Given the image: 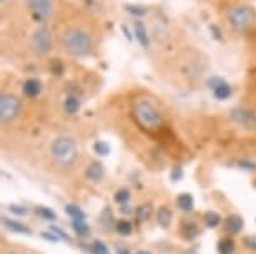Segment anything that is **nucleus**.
I'll use <instances>...</instances> for the list:
<instances>
[{
	"instance_id": "obj_1",
	"label": "nucleus",
	"mask_w": 256,
	"mask_h": 254,
	"mask_svg": "<svg viewBox=\"0 0 256 254\" xmlns=\"http://www.w3.org/2000/svg\"><path fill=\"white\" fill-rule=\"evenodd\" d=\"M60 44L72 57H77V59L89 57L94 50V40L90 33L77 27L66 28L60 33Z\"/></svg>"
},
{
	"instance_id": "obj_2",
	"label": "nucleus",
	"mask_w": 256,
	"mask_h": 254,
	"mask_svg": "<svg viewBox=\"0 0 256 254\" xmlns=\"http://www.w3.org/2000/svg\"><path fill=\"white\" fill-rule=\"evenodd\" d=\"M134 119L146 131H158L162 126V114L149 99H138L132 105Z\"/></svg>"
},
{
	"instance_id": "obj_3",
	"label": "nucleus",
	"mask_w": 256,
	"mask_h": 254,
	"mask_svg": "<svg viewBox=\"0 0 256 254\" xmlns=\"http://www.w3.org/2000/svg\"><path fill=\"white\" fill-rule=\"evenodd\" d=\"M50 154L60 166H72L77 161V144L72 137H57L50 144Z\"/></svg>"
},
{
	"instance_id": "obj_4",
	"label": "nucleus",
	"mask_w": 256,
	"mask_h": 254,
	"mask_svg": "<svg viewBox=\"0 0 256 254\" xmlns=\"http://www.w3.org/2000/svg\"><path fill=\"white\" fill-rule=\"evenodd\" d=\"M228 23L236 33L248 32L256 22V13L250 5H234L228 10Z\"/></svg>"
},
{
	"instance_id": "obj_5",
	"label": "nucleus",
	"mask_w": 256,
	"mask_h": 254,
	"mask_svg": "<svg viewBox=\"0 0 256 254\" xmlns=\"http://www.w3.org/2000/svg\"><path fill=\"white\" fill-rule=\"evenodd\" d=\"M30 49L36 55L46 57L49 55L52 49H54V40H52V33L47 28V25H38L36 30L30 33Z\"/></svg>"
},
{
	"instance_id": "obj_6",
	"label": "nucleus",
	"mask_w": 256,
	"mask_h": 254,
	"mask_svg": "<svg viewBox=\"0 0 256 254\" xmlns=\"http://www.w3.org/2000/svg\"><path fill=\"white\" fill-rule=\"evenodd\" d=\"M27 10L40 25H46L54 15V0H26Z\"/></svg>"
},
{
	"instance_id": "obj_7",
	"label": "nucleus",
	"mask_w": 256,
	"mask_h": 254,
	"mask_svg": "<svg viewBox=\"0 0 256 254\" xmlns=\"http://www.w3.org/2000/svg\"><path fill=\"white\" fill-rule=\"evenodd\" d=\"M22 109V100L14 94H2L0 97V121L2 124H10L18 117Z\"/></svg>"
},
{
	"instance_id": "obj_8",
	"label": "nucleus",
	"mask_w": 256,
	"mask_h": 254,
	"mask_svg": "<svg viewBox=\"0 0 256 254\" xmlns=\"http://www.w3.org/2000/svg\"><path fill=\"white\" fill-rule=\"evenodd\" d=\"M230 119L233 124L246 129V131H256V114L248 107L236 105L230 111Z\"/></svg>"
},
{
	"instance_id": "obj_9",
	"label": "nucleus",
	"mask_w": 256,
	"mask_h": 254,
	"mask_svg": "<svg viewBox=\"0 0 256 254\" xmlns=\"http://www.w3.org/2000/svg\"><path fill=\"white\" fill-rule=\"evenodd\" d=\"M208 87L212 90L214 97L218 100H226L231 97L233 90H231V85L228 82H224L221 77H211L208 79Z\"/></svg>"
},
{
	"instance_id": "obj_10",
	"label": "nucleus",
	"mask_w": 256,
	"mask_h": 254,
	"mask_svg": "<svg viewBox=\"0 0 256 254\" xmlns=\"http://www.w3.org/2000/svg\"><path fill=\"white\" fill-rule=\"evenodd\" d=\"M243 228H244V221L240 214H230L224 219V231L228 234H238L243 231Z\"/></svg>"
},
{
	"instance_id": "obj_11",
	"label": "nucleus",
	"mask_w": 256,
	"mask_h": 254,
	"mask_svg": "<svg viewBox=\"0 0 256 254\" xmlns=\"http://www.w3.org/2000/svg\"><path fill=\"white\" fill-rule=\"evenodd\" d=\"M86 177L89 181H94V183H99L104 177V164L99 161H92L90 164L86 167Z\"/></svg>"
},
{
	"instance_id": "obj_12",
	"label": "nucleus",
	"mask_w": 256,
	"mask_h": 254,
	"mask_svg": "<svg viewBox=\"0 0 256 254\" xmlns=\"http://www.w3.org/2000/svg\"><path fill=\"white\" fill-rule=\"evenodd\" d=\"M2 224L6 226L8 231L16 233V234H26V236H30L32 234V229L24 223H18V221H14V219H8L4 216L2 218Z\"/></svg>"
},
{
	"instance_id": "obj_13",
	"label": "nucleus",
	"mask_w": 256,
	"mask_h": 254,
	"mask_svg": "<svg viewBox=\"0 0 256 254\" xmlns=\"http://www.w3.org/2000/svg\"><path fill=\"white\" fill-rule=\"evenodd\" d=\"M24 95L28 99H34V97H37L38 94L42 92V82L40 80H37V79H28L24 82Z\"/></svg>"
},
{
	"instance_id": "obj_14",
	"label": "nucleus",
	"mask_w": 256,
	"mask_h": 254,
	"mask_svg": "<svg viewBox=\"0 0 256 254\" xmlns=\"http://www.w3.org/2000/svg\"><path fill=\"white\" fill-rule=\"evenodd\" d=\"M156 219H158V224L161 226L162 229H168L171 226V221H172V211L168 208V206H161L158 209V214H156Z\"/></svg>"
},
{
	"instance_id": "obj_15",
	"label": "nucleus",
	"mask_w": 256,
	"mask_h": 254,
	"mask_svg": "<svg viewBox=\"0 0 256 254\" xmlns=\"http://www.w3.org/2000/svg\"><path fill=\"white\" fill-rule=\"evenodd\" d=\"M134 33H136V39L139 40L142 49H149V35H148V30L144 27V23L141 20H136L134 22Z\"/></svg>"
},
{
	"instance_id": "obj_16",
	"label": "nucleus",
	"mask_w": 256,
	"mask_h": 254,
	"mask_svg": "<svg viewBox=\"0 0 256 254\" xmlns=\"http://www.w3.org/2000/svg\"><path fill=\"white\" fill-rule=\"evenodd\" d=\"M201 234V229L196 226L194 223H191V221H186V223H182V226H181V236L186 239V241H192V239H196L198 236Z\"/></svg>"
},
{
	"instance_id": "obj_17",
	"label": "nucleus",
	"mask_w": 256,
	"mask_h": 254,
	"mask_svg": "<svg viewBox=\"0 0 256 254\" xmlns=\"http://www.w3.org/2000/svg\"><path fill=\"white\" fill-rule=\"evenodd\" d=\"M176 204H178V208L181 211H184V213H191L192 208H194V199H192V196L190 193H182L178 196Z\"/></svg>"
},
{
	"instance_id": "obj_18",
	"label": "nucleus",
	"mask_w": 256,
	"mask_h": 254,
	"mask_svg": "<svg viewBox=\"0 0 256 254\" xmlns=\"http://www.w3.org/2000/svg\"><path fill=\"white\" fill-rule=\"evenodd\" d=\"M79 109H80V99L77 95H67L64 100V111L69 116H74V114L79 112Z\"/></svg>"
},
{
	"instance_id": "obj_19",
	"label": "nucleus",
	"mask_w": 256,
	"mask_h": 254,
	"mask_svg": "<svg viewBox=\"0 0 256 254\" xmlns=\"http://www.w3.org/2000/svg\"><path fill=\"white\" fill-rule=\"evenodd\" d=\"M116 223H118V221H114L112 211H110L109 208H106L99 216V226L102 229H110L112 226H116Z\"/></svg>"
},
{
	"instance_id": "obj_20",
	"label": "nucleus",
	"mask_w": 256,
	"mask_h": 254,
	"mask_svg": "<svg viewBox=\"0 0 256 254\" xmlns=\"http://www.w3.org/2000/svg\"><path fill=\"white\" fill-rule=\"evenodd\" d=\"M72 229H74V233L79 238H88L90 233V228L84 219H72Z\"/></svg>"
},
{
	"instance_id": "obj_21",
	"label": "nucleus",
	"mask_w": 256,
	"mask_h": 254,
	"mask_svg": "<svg viewBox=\"0 0 256 254\" xmlns=\"http://www.w3.org/2000/svg\"><path fill=\"white\" fill-rule=\"evenodd\" d=\"M202 219H204L206 228H211V229L218 228L221 224V221H223L221 216L216 213V211H208V213H204V216H202Z\"/></svg>"
},
{
	"instance_id": "obj_22",
	"label": "nucleus",
	"mask_w": 256,
	"mask_h": 254,
	"mask_svg": "<svg viewBox=\"0 0 256 254\" xmlns=\"http://www.w3.org/2000/svg\"><path fill=\"white\" fill-rule=\"evenodd\" d=\"M234 241L231 238H221L218 241V253L220 254H233Z\"/></svg>"
},
{
	"instance_id": "obj_23",
	"label": "nucleus",
	"mask_w": 256,
	"mask_h": 254,
	"mask_svg": "<svg viewBox=\"0 0 256 254\" xmlns=\"http://www.w3.org/2000/svg\"><path fill=\"white\" fill-rule=\"evenodd\" d=\"M126 10H128L131 15H134L136 18H141L148 13V7L146 5H139V3H126Z\"/></svg>"
},
{
	"instance_id": "obj_24",
	"label": "nucleus",
	"mask_w": 256,
	"mask_h": 254,
	"mask_svg": "<svg viewBox=\"0 0 256 254\" xmlns=\"http://www.w3.org/2000/svg\"><path fill=\"white\" fill-rule=\"evenodd\" d=\"M151 214H152V206L146 203V204H141L139 208L136 209V218H138V221H148L149 218H151Z\"/></svg>"
},
{
	"instance_id": "obj_25",
	"label": "nucleus",
	"mask_w": 256,
	"mask_h": 254,
	"mask_svg": "<svg viewBox=\"0 0 256 254\" xmlns=\"http://www.w3.org/2000/svg\"><path fill=\"white\" fill-rule=\"evenodd\" d=\"M116 231H118V234H120V236H131L132 234V224L129 221H126V219H120V221L116 223Z\"/></svg>"
},
{
	"instance_id": "obj_26",
	"label": "nucleus",
	"mask_w": 256,
	"mask_h": 254,
	"mask_svg": "<svg viewBox=\"0 0 256 254\" xmlns=\"http://www.w3.org/2000/svg\"><path fill=\"white\" fill-rule=\"evenodd\" d=\"M36 214L40 216V218L46 219V221H56V219H57L56 211H52L50 208H46V206H37Z\"/></svg>"
},
{
	"instance_id": "obj_27",
	"label": "nucleus",
	"mask_w": 256,
	"mask_h": 254,
	"mask_svg": "<svg viewBox=\"0 0 256 254\" xmlns=\"http://www.w3.org/2000/svg\"><path fill=\"white\" fill-rule=\"evenodd\" d=\"M92 149H94V152L98 156H102V157H106V156H109L110 154V146L106 141H96L94 142V146H92Z\"/></svg>"
},
{
	"instance_id": "obj_28",
	"label": "nucleus",
	"mask_w": 256,
	"mask_h": 254,
	"mask_svg": "<svg viewBox=\"0 0 256 254\" xmlns=\"http://www.w3.org/2000/svg\"><path fill=\"white\" fill-rule=\"evenodd\" d=\"M66 213L69 214L72 219H86V213L76 204H67L66 206Z\"/></svg>"
},
{
	"instance_id": "obj_29",
	"label": "nucleus",
	"mask_w": 256,
	"mask_h": 254,
	"mask_svg": "<svg viewBox=\"0 0 256 254\" xmlns=\"http://www.w3.org/2000/svg\"><path fill=\"white\" fill-rule=\"evenodd\" d=\"M129 199H131V191H129V189L122 188V189L116 191V194H114V201H116V203H118V204H126Z\"/></svg>"
},
{
	"instance_id": "obj_30",
	"label": "nucleus",
	"mask_w": 256,
	"mask_h": 254,
	"mask_svg": "<svg viewBox=\"0 0 256 254\" xmlns=\"http://www.w3.org/2000/svg\"><path fill=\"white\" fill-rule=\"evenodd\" d=\"M90 253H92V254H110L109 248L106 246V243L99 241V239H96V241L90 244Z\"/></svg>"
},
{
	"instance_id": "obj_31",
	"label": "nucleus",
	"mask_w": 256,
	"mask_h": 254,
	"mask_svg": "<svg viewBox=\"0 0 256 254\" xmlns=\"http://www.w3.org/2000/svg\"><path fill=\"white\" fill-rule=\"evenodd\" d=\"M7 209H8V213H12L16 216H26L28 213L26 206H20V204H8Z\"/></svg>"
},
{
	"instance_id": "obj_32",
	"label": "nucleus",
	"mask_w": 256,
	"mask_h": 254,
	"mask_svg": "<svg viewBox=\"0 0 256 254\" xmlns=\"http://www.w3.org/2000/svg\"><path fill=\"white\" fill-rule=\"evenodd\" d=\"M182 176H184V171H182L181 166H174L171 169V174H169L172 183H180V181L182 179Z\"/></svg>"
},
{
	"instance_id": "obj_33",
	"label": "nucleus",
	"mask_w": 256,
	"mask_h": 254,
	"mask_svg": "<svg viewBox=\"0 0 256 254\" xmlns=\"http://www.w3.org/2000/svg\"><path fill=\"white\" fill-rule=\"evenodd\" d=\"M49 231H52V233H54L56 236L59 238V239H64L66 243H69V241H70V238L67 236V233H66V231H64V229H62V228H59V226H50V228H49Z\"/></svg>"
},
{
	"instance_id": "obj_34",
	"label": "nucleus",
	"mask_w": 256,
	"mask_h": 254,
	"mask_svg": "<svg viewBox=\"0 0 256 254\" xmlns=\"http://www.w3.org/2000/svg\"><path fill=\"white\" fill-rule=\"evenodd\" d=\"M238 167L244 171H256V164L253 161H238Z\"/></svg>"
},
{
	"instance_id": "obj_35",
	"label": "nucleus",
	"mask_w": 256,
	"mask_h": 254,
	"mask_svg": "<svg viewBox=\"0 0 256 254\" xmlns=\"http://www.w3.org/2000/svg\"><path fill=\"white\" fill-rule=\"evenodd\" d=\"M40 236L44 238L46 241H50V243H57V241H59V238H57L52 231H44V233H40Z\"/></svg>"
},
{
	"instance_id": "obj_36",
	"label": "nucleus",
	"mask_w": 256,
	"mask_h": 254,
	"mask_svg": "<svg viewBox=\"0 0 256 254\" xmlns=\"http://www.w3.org/2000/svg\"><path fill=\"white\" fill-rule=\"evenodd\" d=\"M52 70H54V74H56V75H60L62 72H64V65L60 64L59 59H56L54 62H52Z\"/></svg>"
},
{
	"instance_id": "obj_37",
	"label": "nucleus",
	"mask_w": 256,
	"mask_h": 254,
	"mask_svg": "<svg viewBox=\"0 0 256 254\" xmlns=\"http://www.w3.org/2000/svg\"><path fill=\"white\" fill-rule=\"evenodd\" d=\"M243 243H244V246H246V248L254 249V251H256V238H244V239H243Z\"/></svg>"
},
{
	"instance_id": "obj_38",
	"label": "nucleus",
	"mask_w": 256,
	"mask_h": 254,
	"mask_svg": "<svg viewBox=\"0 0 256 254\" xmlns=\"http://www.w3.org/2000/svg\"><path fill=\"white\" fill-rule=\"evenodd\" d=\"M120 28H122L124 33H126V39H128V40H132V35H131V32H129V28L126 27V25H120Z\"/></svg>"
},
{
	"instance_id": "obj_39",
	"label": "nucleus",
	"mask_w": 256,
	"mask_h": 254,
	"mask_svg": "<svg viewBox=\"0 0 256 254\" xmlns=\"http://www.w3.org/2000/svg\"><path fill=\"white\" fill-rule=\"evenodd\" d=\"M120 213H124V214H131V213H132V209H129V206L122 204V208H120Z\"/></svg>"
},
{
	"instance_id": "obj_40",
	"label": "nucleus",
	"mask_w": 256,
	"mask_h": 254,
	"mask_svg": "<svg viewBox=\"0 0 256 254\" xmlns=\"http://www.w3.org/2000/svg\"><path fill=\"white\" fill-rule=\"evenodd\" d=\"M118 254H129V251L126 248H118Z\"/></svg>"
},
{
	"instance_id": "obj_41",
	"label": "nucleus",
	"mask_w": 256,
	"mask_h": 254,
	"mask_svg": "<svg viewBox=\"0 0 256 254\" xmlns=\"http://www.w3.org/2000/svg\"><path fill=\"white\" fill-rule=\"evenodd\" d=\"M136 254H151V253H149V251H138Z\"/></svg>"
},
{
	"instance_id": "obj_42",
	"label": "nucleus",
	"mask_w": 256,
	"mask_h": 254,
	"mask_svg": "<svg viewBox=\"0 0 256 254\" xmlns=\"http://www.w3.org/2000/svg\"><path fill=\"white\" fill-rule=\"evenodd\" d=\"M0 2H2V3H6V2H7V0H0Z\"/></svg>"
}]
</instances>
